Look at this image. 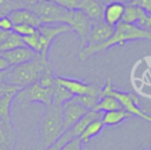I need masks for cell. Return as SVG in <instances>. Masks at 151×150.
I'll return each mask as SVG.
<instances>
[{
    "label": "cell",
    "instance_id": "1",
    "mask_svg": "<svg viewBox=\"0 0 151 150\" xmlns=\"http://www.w3.org/2000/svg\"><path fill=\"white\" fill-rule=\"evenodd\" d=\"M136 40H149L151 41V31L142 30L136 25H130L125 22H119L117 26H114L113 34L111 38L100 44V45H86L85 47L80 48L78 53V58L80 61L87 60L90 57L106 51L113 46H123L125 43L136 41Z\"/></svg>",
    "mask_w": 151,
    "mask_h": 150
},
{
    "label": "cell",
    "instance_id": "2",
    "mask_svg": "<svg viewBox=\"0 0 151 150\" xmlns=\"http://www.w3.org/2000/svg\"><path fill=\"white\" fill-rule=\"evenodd\" d=\"M51 71L52 67L48 60V56L37 54L31 61L9 67L6 71L4 81L20 90L33 83H37L45 73Z\"/></svg>",
    "mask_w": 151,
    "mask_h": 150
},
{
    "label": "cell",
    "instance_id": "3",
    "mask_svg": "<svg viewBox=\"0 0 151 150\" xmlns=\"http://www.w3.org/2000/svg\"><path fill=\"white\" fill-rule=\"evenodd\" d=\"M61 106L51 105L45 107V111L39 119V137L33 150H46L65 132Z\"/></svg>",
    "mask_w": 151,
    "mask_h": 150
},
{
    "label": "cell",
    "instance_id": "4",
    "mask_svg": "<svg viewBox=\"0 0 151 150\" xmlns=\"http://www.w3.org/2000/svg\"><path fill=\"white\" fill-rule=\"evenodd\" d=\"M103 96H113L114 98H117L119 100L122 107L125 111H127L131 116H137V117L142 118L143 120H145L146 123L151 124V115L146 113L145 111H143L140 109L139 97L132 92H125V91L114 89L111 79H109L104 84V86H101L100 97H103Z\"/></svg>",
    "mask_w": 151,
    "mask_h": 150
},
{
    "label": "cell",
    "instance_id": "5",
    "mask_svg": "<svg viewBox=\"0 0 151 150\" xmlns=\"http://www.w3.org/2000/svg\"><path fill=\"white\" fill-rule=\"evenodd\" d=\"M28 9L34 12L40 20V24H65L71 11L51 0H39Z\"/></svg>",
    "mask_w": 151,
    "mask_h": 150
},
{
    "label": "cell",
    "instance_id": "6",
    "mask_svg": "<svg viewBox=\"0 0 151 150\" xmlns=\"http://www.w3.org/2000/svg\"><path fill=\"white\" fill-rule=\"evenodd\" d=\"M13 103L19 104H32L40 103L45 107L52 105V89H45L38 83H33L24 89H20L15 96Z\"/></svg>",
    "mask_w": 151,
    "mask_h": 150
},
{
    "label": "cell",
    "instance_id": "7",
    "mask_svg": "<svg viewBox=\"0 0 151 150\" xmlns=\"http://www.w3.org/2000/svg\"><path fill=\"white\" fill-rule=\"evenodd\" d=\"M91 20L79 9H71L65 25L70 27V31L74 32L79 38V46L80 48L87 45L88 34L91 30Z\"/></svg>",
    "mask_w": 151,
    "mask_h": 150
},
{
    "label": "cell",
    "instance_id": "8",
    "mask_svg": "<svg viewBox=\"0 0 151 150\" xmlns=\"http://www.w3.org/2000/svg\"><path fill=\"white\" fill-rule=\"evenodd\" d=\"M55 83L65 87L73 97L79 96H94L100 98L101 87L96 84H87L78 79L73 78H66V77H59L55 76Z\"/></svg>",
    "mask_w": 151,
    "mask_h": 150
},
{
    "label": "cell",
    "instance_id": "9",
    "mask_svg": "<svg viewBox=\"0 0 151 150\" xmlns=\"http://www.w3.org/2000/svg\"><path fill=\"white\" fill-rule=\"evenodd\" d=\"M37 32L39 35L40 45H41L40 54L48 56L53 40L57 37L70 32V27L65 24H41L39 27H37Z\"/></svg>",
    "mask_w": 151,
    "mask_h": 150
},
{
    "label": "cell",
    "instance_id": "10",
    "mask_svg": "<svg viewBox=\"0 0 151 150\" xmlns=\"http://www.w3.org/2000/svg\"><path fill=\"white\" fill-rule=\"evenodd\" d=\"M87 111H90V110H87L83 105H80L74 97H72L66 103H64L63 106H61L63 122H64V131H67Z\"/></svg>",
    "mask_w": 151,
    "mask_h": 150
},
{
    "label": "cell",
    "instance_id": "11",
    "mask_svg": "<svg viewBox=\"0 0 151 150\" xmlns=\"http://www.w3.org/2000/svg\"><path fill=\"white\" fill-rule=\"evenodd\" d=\"M113 31H114V27L110 26L104 20L92 21L87 45H100L107 41L113 34Z\"/></svg>",
    "mask_w": 151,
    "mask_h": 150
},
{
    "label": "cell",
    "instance_id": "12",
    "mask_svg": "<svg viewBox=\"0 0 151 150\" xmlns=\"http://www.w3.org/2000/svg\"><path fill=\"white\" fill-rule=\"evenodd\" d=\"M0 56H2L9 64V66H17L27 61H31L32 59H34V57L37 56V53L34 51H32L31 48H28L27 46H19L12 50H8L4 53H1Z\"/></svg>",
    "mask_w": 151,
    "mask_h": 150
},
{
    "label": "cell",
    "instance_id": "13",
    "mask_svg": "<svg viewBox=\"0 0 151 150\" xmlns=\"http://www.w3.org/2000/svg\"><path fill=\"white\" fill-rule=\"evenodd\" d=\"M17 133L13 122L0 119V150H14Z\"/></svg>",
    "mask_w": 151,
    "mask_h": 150
},
{
    "label": "cell",
    "instance_id": "14",
    "mask_svg": "<svg viewBox=\"0 0 151 150\" xmlns=\"http://www.w3.org/2000/svg\"><path fill=\"white\" fill-rule=\"evenodd\" d=\"M125 5L126 4H123L119 1H112V2L105 4L103 20L110 26H113V27L117 26L119 22H122L124 11H125Z\"/></svg>",
    "mask_w": 151,
    "mask_h": 150
},
{
    "label": "cell",
    "instance_id": "15",
    "mask_svg": "<svg viewBox=\"0 0 151 150\" xmlns=\"http://www.w3.org/2000/svg\"><path fill=\"white\" fill-rule=\"evenodd\" d=\"M105 4L100 0H83L79 11H81L91 21L103 20Z\"/></svg>",
    "mask_w": 151,
    "mask_h": 150
},
{
    "label": "cell",
    "instance_id": "16",
    "mask_svg": "<svg viewBox=\"0 0 151 150\" xmlns=\"http://www.w3.org/2000/svg\"><path fill=\"white\" fill-rule=\"evenodd\" d=\"M7 17L11 19V21L13 22V25L27 24V25H32L34 27H39L41 25L39 18L34 14V12H32L28 8H18V9H14Z\"/></svg>",
    "mask_w": 151,
    "mask_h": 150
},
{
    "label": "cell",
    "instance_id": "17",
    "mask_svg": "<svg viewBox=\"0 0 151 150\" xmlns=\"http://www.w3.org/2000/svg\"><path fill=\"white\" fill-rule=\"evenodd\" d=\"M130 117H132V116L127 111H125L124 109H119V110L103 112L101 122H103L104 126H114V125L123 123L124 120H126Z\"/></svg>",
    "mask_w": 151,
    "mask_h": 150
},
{
    "label": "cell",
    "instance_id": "18",
    "mask_svg": "<svg viewBox=\"0 0 151 150\" xmlns=\"http://www.w3.org/2000/svg\"><path fill=\"white\" fill-rule=\"evenodd\" d=\"M103 128H104V124H103V122H101V118L94 119V120H92V122L85 128V130L81 132V135H80L78 138L80 139V142H81L83 144H86V143H88L93 137L98 136V135L101 132Z\"/></svg>",
    "mask_w": 151,
    "mask_h": 150
},
{
    "label": "cell",
    "instance_id": "19",
    "mask_svg": "<svg viewBox=\"0 0 151 150\" xmlns=\"http://www.w3.org/2000/svg\"><path fill=\"white\" fill-rule=\"evenodd\" d=\"M119 109H123V107L117 98H114L113 96H103V97H100V99L98 100V103L93 110L103 113V112L119 110Z\"/></svg>",
    "mask_w": 151,
    "mask_h": 150
},
{
    "label": "cell",
    "instance_id": "20",
    "mask_svg": "<svg viewBox=\"0 0 151 150\" xmlns=\"http://www.w3.org/2000/svg\"><path fill=\"white\" fill-rule=\"evenodd\" d=\"M15 93L17 92H8L0 98V119L6 120V122H13L11 107H12Z\"/></svg>",
    "mask_w": 151,
    "mask_h": 150
},
{
    "label": "cell",
    "instance_id": "21",
    "mask_svg": "<svg viewBox=\"0 0 151 150\" xmlns=\"http://www.w3.org/2000/svg\"><path fill=\"white\" fill-rule=\"evenodd\" d=\"M72 97L73 96L58 83H54V85L52 86V105L61 106Z\"/></svg>",
    "mask_w": 151,
    "mask_h": 150
},
{
    "label": "cell",
    "instance_id": "22",
    "mask_svg": "<svg viewBox=\"0 0 151 150\" xmlns=\"http://www.w3.org/2000/svg\"><path fill=\"white\" fill-rule=\"evenodd\" d=\"M138 13H139V7L138 6L132 5V4H126L122 22L130 24V25H136V21H137V18H138Z\"/></svg>",
    "mask_w": 151,
    "mask_h": 150
},
{
    "label": "cell",
    "instance_id": "23",
    "mask_svg": "<svg viewBox=\"0 0 151 150\" xmlns=\"http://www.w3.org/2000/svg\"><path fill=\"white\" fill-rule=\"evenodd\" d=\"M136 26H138L142 30L150 31L151 30V13L139 7V13H138V18L136 21Z\"/></svg>",
    "mask_w": 151,
    "mask_h": 150
},
{
    "label": "cell",
    "instance_id": "24",
    "mask_svg": "<svg viewBox=\"0 0 151 150\" xmlns=\"http://www.w3.org/2000/svg\"><path fill=\"white\" fill-rule=\"evenodd\" d=\"M12 32H14L15 34L20 35L21 38L24 37H28L32 35L37 32V27L32 26V25H27V24H20V25H13Z\"/></svg>",
    "mask_w": 151,
    "mask_h": 150
},
{
    "label": "cell",
    "instance_id": "25",
    "mask_svg": "<svg viewBox=\"0 0 151 150\" xmlns=\"http://www.w3.org/2000/svg\"><path fill=\"white\" fill-rule=\"evenodd\" d=\"M18 8H22V7L17 2H14L13 0H0V18L7 17L11 12Z\"/></svg>",
    "mask_w": 151,
    "mask_h": 150
},
{
    "label": "cell",
    "instance_id": "26",
    "mask_svg": "<svg viewBox=\"0 0 151 150\" xmlns=\"http://www.w3.org/2000/svg\"><path fill=\"white\" fill-rule=\"evenodd\" d=\"M74 98L77 99V102L80 105H83L87 110H93L94 106L97 105L98 100L100 99V98L94 97V96H79V97H74Z\"/></svg>",
    "mask_w": 151,
    "mask_h": 150
},
{
    "label": "cell",
    "instance_id": "27",
    "mask_svg": "<svg viewBox=\"0 0 151 150\" xmlns=\"http://www.w3.org/2000/svg\"><path fill=\"white\" fill-rule=\"evenodd\" d=\"M72 138H76V137H73V135L71 133V131L67 130V131H65V132L61 135V137H60L55 143H53L52 145H50L46 150H61V148H63L67 142H70Z\"/></svg>",
    "mask_w": 151,
    "mask_h": 150
},
{
    "label": "cell",
    "instance_id": "28",
    "mask_svg": "<svg viewBox=\"0 0 151 150\" xmlns=\"http://www.w3.org/2000/svg\"><path fill=\"white\" fill-rule=\"evenodd\" d=\"M61 150H92V149L87 148V146H84L83 143L80 142V139L77 137V138H72L70 142H67L61 148Z\"/></svg>",
    "mask_w": 151,
    "mask_h": 150
},
{
    "label": "cell",
    "instance_id": "29",
    "mask_svg": "<svg viewBox=\"0 0 151 150\" xmlns=\"http://www.w3.org/2000/svg\"><path fill=\"white\" fill-rule=\"evenodd\" d=\"M59 6L66 8V9H79V6L83 0H51Z\"/></svg>",
    "mask_w": 151,
    "mask_h": 150
},
{
    "label": "cell",
    "instance_id": "30",
    "mask_svg": "<svg viewBox=\"0 0 151 150\" xmlns=\"http://www.w3.org/2000/svg\"><path fill=\"white\" fill-rule=\"evenodd\" d=\"M12 28H13V22L8 17L0 18V30L5 32H12Z\"/></svg>",
    "mask_w": 151,
    "mask_h": 150
},
{
    "label": "cell",
    "instance_id": "31",
    "mask_svg": "<svg viewBox=\"0 0 151 150\" xmlns=\"http://www.w3.org/2000/svg\"><path fill=\"white\" fill-rule=\"evenodd\" d=\"M132 5H136L143 9H145L146 12L151 13V0H131Z\"/></svg>",
    "mask_w": 151,
    "mask_h": 150
},
{
    "label": "cell",
    "instance_id": "32",
    "mask_svg": "<svg viewBox=\"0 0 151 150\" xmlns=\"http://www.w3.org/2000/svg\"><path fill=\"white\" fill-rule=\"evenodd\" d=\"M18 91H19V90H18L17 87L11 86L9 84H7V83H5V81L0 83V98H1L2 96H5L6 93H8V92H18Z\"/></svg>",
    "mask_w": 151,
    "mask_h": 150
},
{
    "label": "cell",
    "instance_id": "33",
    "mask_svg": "<svg viewBox=\"0 0 151 150\" xmlns=\"http://www.w3.org/2000/svg\"><path fill=\"white\" fill-rule=\"evenodd\" d=\"M18 5H20L22 8H31L34 4H37L39 0H13Z\"/></svg>",
    "mask_w": 151,
    "mask_h": 150
},
{
    "label": "cell",
    "instance_id": "34",
    "mask_svg": "<svg viewBox=\"0 0 151 150\" xmlns=\"http://www.w3.org/2000/svg\"><path fill=\"white\" fill-rule=\"evenodd\" d=\"M11 66H9V64H8V61L2 57V56H0V72H4V71H7L8 69H9Z\"/></svg>",
    "mask_w": 151,
    "mask_h": 150
},
{
    "label": "cell",
    "instance_id": "35",
    "mask_svg": "<svg viewBox=\"0 0 151 150\" xmlns=\"http://www.w3.org/2000/svg\"><path fill=\"white\" fill-rule=\"evenodd\" d=\"M9 33H11V32H5V31L0 30V44L7 39V37L9 35Z\"/></svg>",
    "mask_w": 151,
    "mask_h": 150
},
{
    "label": "cell",
    "instance_id": "36",
    "mask_svg": "<svg viewBox=\"0 0 151 150\" xmlns=\"http://www.w3.org/2000/svg\"><path fill=\"white\" fill-rule=\"evenodd\" d=\"M101 2L104 4H107V2H112V1H119V2H123V4H130L131 0H100Z\"/></svg>",
    "mask_w": 151,
    "mask_h": 150
},
{
    "label": "cell",
    "instance_id": "37",
    "mask_svg": "<svg viewBox=\"0 0 151 150\" xmlns=\"http://www.w3.org/2000/svg\"><path fill=\"white\" fill-rule=\"evenodd\" d=\"M5 77H6V71L0 72V83H2L5 80Z\"/></svg>",
    "mask_w": 151,
    "mask_h": 150
},
{
    "label": "cell",
    "instance_id": "38",
    "mask_svg": "<svg viewBox=\"0 0 151 150\" xmlns=\"http://www.w3.org/2000/svg\"><path fill=\"white\" fill-rule=\"evenodd\" d=\"M134 150H147V149H144V146L143 145H139L137 149H134Z\"/></svg>",
    "mask_w": 151,
    "mask_h": 150
},
{
    "label": "cell",
    "instance_id": "39",
    "mask_svg": "<svg viewBox=\"0 0 151 150\" xmlns=\"http://www.w3.org/2000/svg\"><path fill=\"white\" fill-rule=\"evenodd\" d=\"M147 150H151V148H150V149H147Z\"/></svg>",
    "mask_w": 151,
    "mask_h": 150
}]
</instances>
